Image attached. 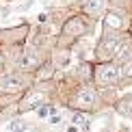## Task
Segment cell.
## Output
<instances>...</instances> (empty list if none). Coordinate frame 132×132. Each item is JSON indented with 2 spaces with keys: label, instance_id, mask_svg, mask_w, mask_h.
<instances>
[{
  "label": "cell",
  "instance_id": "cell-1",
  "mask_svg": "<svg viewBox=\"0 0 132 132\" xmlns=\"http://www.w3.org/2000/svg\"><path fill=\"white\" fill-rule=\"evenodd\" d=\"M93 28V20L85 13H71L65 18V22L61 24V30H59V39L56 43L67 41L69 46H74L78 39L89 35V30Z\"/></svg>",
  "mask_w": 132,
  "mask_h": 132
},
{
  "label": "cell",
  "instance_id": "cell-2",
  "mask_svg": "<svg viewBox=\"0 0 132 132\" xmlns=\"http://www.w3.org/2000/svg\"><path fill=\"white\" fill-rule=\"evenodd\" d=\"M50 56H52V50L41 48L37 43H28V46H24L18 63H15V71H24V74L35 76L37 69L43 67V65L50 61Z\"/></svg>",
  "mask_w": 132,
  "mask_h": 132
},
{
  "label": "cell",
  "instance_id": "cell-3",
  "mask_svg": "<svg viewBox=\"0 0 132 132\" xmlns=\"http://www.w3.org/2000/svg\"><path fill=\"white\" fill-rule=\"evenodd\" d=\"M69 108L71 111H82V113H95L102 106V93L95 85H80L78 89L69 95Z\"/></svg>",
  "mask_w": 132,
  "mask_h": 132
},
{
  "label": "cell",
  "instance_id": "cell-4",
  "mask_svg": "<svg viewBox=\"0 0 132 132\" xmlns=\"http://www.w3.org/2000/svg\"><path fill=\"white\" fill-rule=\"evenodd\" d=\"M32 85H35V76L24 74V71H11V74L0 78V93L2 95L22 97Z\"/></svg>",
  "mask_w": 132,
  "mask_h": 132
},
{
  "label": "cell",
  "instance_id": "cell-5",
  "mask_svg": "<svg viewBox=\"0 0 132 132\" xmlns=\"http://www.w3.org/2000/svg\"><path fill=\"white\" fill-rule=\"evenodd\" d=\"M93 85L100 91L117 89L119 87V63H115V61L95 63V67H93Z\"/></svg>",
  "mask_w": 132,
  "mask_h": 132
},
{
  "label": "cell",
  "instance_id": "cell-6",
  "mask_svg": "<svg viewBox=\"0 0 132 132\" xmlns=\"http://www.w3.org/2000/svg\"><path fill=\"white\" fill-rule=\"evenodd\" d=\"M126 35H108V32H102V37L95 43V50H93V63H108L115 61L117 56V50L121 46Z\"/></svg>",
  "mask_w": 132,
  "mask_h": 132
},
{
  "label": "cell",
  "instance_id": "cell-7",
  "mask_svg": "<svg viewBox=\"0 0 132 132\" xmlns=\"http://www.w3.org/2000/svg\"><path fill=\"white\" fill-rule=\"evenodd\" d=\"M130 24H132V13L108 9L102 18V32H108V35H128Z\"/></svg>",
  "mask_w": 132,
  "mask_h": 132
},
{
  "label": "cell",
  "instance_id": "cell-8",
  "mask_svg": "<svg viewBox=\"0 0 132 132\" xmlns=\"http://www.w3.org/2000/svg\"><path fill=\"white\" fill-rule=\"evenodd\" d=\"M30 37V26L22 22L18 26L0 30V46H24V41Z\"/></svg>",
  "mask_w": 132,
  "mask_h": 132
},
{
  "label": "cell",
  "instance_id": "cell-9",
  "mask_svg": "<svg viewBox=\"0 0 132 132\" xmlns=\"http://www.w3.org/2000/svg\"><path fill=\"white\" fill-rule=\"evenodd\" d=\"M46 102H48V93H46V91H41L39 87L32 85L30 89L20 97V102H18V106H20V115H22V113H28V111H37V108L43 106Z\"/></svg>",
  "mask_w": 132,
  "mask_h": 132
},
{
  "label": "cell",
  "instance_id": "cell-10",
  "mask_svg": "<svg viewBox=\"0 0 132 132\" xmlns=\"http://www.w3.org/2000/svg\"><path fill=\"white\" fill-rule=\"evenodd\" d=\"M106 7H108V0H78V9H80V13L89 15L91 20H100V18H104Z\"/></svg>",
  "mask_w": 132,
  "mask_h": 132
},
{
  "label": "cell",
  "instance_id": "cell-11",
  "mask_svg": "<svg viewBox=\"0 0 132 132\" xmlns=\"http://www.w3.org/2000/svg\"><path fill=\"white\" fill-rule=\"evenodd\" d=\"M113 108H115V113L121 115V117H132V95L130 93L119 95L117 100L113 102Z\"/></svg>",
  "mask_w": 132,
  "mask_h": 132
},
{
  "label": "cell",
  "instance_id": "cell-12",
  "mask_svg": "<svg viewBox=\"0 0 132 132\" xmlns=\"http://www.w3.org/2000/svg\"><path fill=\"white\" fill-rule=\"evenodd\" d=\"M128 61H132V35L130 32L123 37L121 46L117 50V56H115V63H128Z\"/></svg>",
  "mask_w": 132,
  "mask_h": 132
},
{
  "label": "cell",
  "instance_id": "cell-13",
  "mask_svg": "<svg viewBox=\"0 0 132 132\" xmlns=\"http://www.w3.org/2000/svg\"><path fill=\"white\" fill-rule=\"evenodd\" d=\"M54 76H56V65L52 63V59L48 61L43 67L37 69V74H35V82H50L54 80Z\"/></svg>",
  "mask_w": 132,
  "mask_h": 132
},
{
  "label": "cell",
  "instance_id": "cell-14",
  "mask_svg": "<svg viewBox=\"0 0 132 132\" xmlns=\"http://www.w3.org/2000/svg\"><path fill=\"white\" fill-rule=\"evenodd\" d=\"M121 85H132V61L119 63V87Z\"/></svg>",
  "mask_w": 132,
  "mask_h": 132
},
{
  "label": "cell",
  "instance_id": "cell-15",
  "mask_svg": "<svg viewBox=\"0 0 132 132\" xmlns=\"http://www.w3.org/2000/svg\"><path fill=\"white\" fill-rule=\"evenodd\" d=\"M28 128H30V123L26 121L24 117H15V119H11V121H9V130L11 132H26Z\"/></svg>",
  "mask_w": 132,
  "mask_h": 132
},
{
  "label": "cell",
  "instance_id": "cell-16",
  "mask_svg": "<svg viewBox=\"0 0 132 132\" xmlns=\"http://www.w3.org/2000/svg\"><path fill=\"white\" fill-rule=\"evenodd\" d=\"M87 121V113H82V111H71V123H85Z\"/></svg>",
  "mask_w": 132,
  "mask_h": 132
},
{
  "label": "cell",
  "instance_id": "cell-17",
  "mask_svg": "<svg viewBox=\"0 0 132 132\" xmlns=\"http://www.w3.org/2000/svg\"><path fill=\"white\" fill-rule=\"evenodd\" d=\"M61 121H63V117H61L59 113H52L50 117H48V123H50V126H59Z\"/></svg>",
  "mask_w": 132,
  "mask_h": 132
},
{
  "label": "cell",
  "instance_id": "cell-18",
  "mask_svg": "<svg viewBox=\"0 0 132 132\" xmlns=\"http://www.w3.org/2000/svg\"><path fill=\"white\" fill-rule=\"evenodd\" d=\"M30 7H32V0H24V2L20 4V9H18V11H20V13H24V11H28Z\"/></svg>",
  "mask_w": 132,
  "mask_h": 132
},
{
  "label": "cell",
  "instance_id": "cell-19",
  "mask_svg": "<svg viewBox=\"0 0 132 132\" xmlns=\"http://www.w3.org/2000/svg\"><path fill=\"white\" fill-rule=\"evenodd\" d=\"M80 130H82V132H87V130H91V121H89V119H87V121H85V123L80 126Z\"/></svg>",
  "mask_w": 132,
  "mask_h": 132
},
{
  "label": "cell",
  "instance_id": "cell-20",
  "mask_svg": "<svg viewBox=\"0 0 132 132\" xmlns=\"http://www.w3.org/2000/svg\"><path fill=\"white\" fill-rule=\"evenodd\" d=\"M67 132H80V128H78V126H76V123H71L69 128H67Z\"/></svg>",
  "mask_w": 132,
  "mask_h": 132
},
{
  "label": "cell",
  "instance_id": "cell-21",
  "mask_svg": "<svg viewBox=\"0 0 132 132\" xmlns=\"http://www.w3.org/2000/svg\"><path fill=\"white\" fill-rule=\"evenodd\" d=\"M4 63H7V59H4V52H2V48H0V67H2Z\"/></svg>",
  "mask_w": 132,
  "mask_h": 132
},
{
  "label": "cell",
  "instance_id": "cell-22",
  "mask_svg": "<svg viewBox=\"0 0 132 132\" xmlns=\"http://www.w3.org/2000/svg\"><path fill=\"white\" fill-rule=\"evenodd\" d=\"M130 35H132V24H130Z\"/></svg>",
  "mask_w": 132,
  "mask_h": 132
}]
</instances>
